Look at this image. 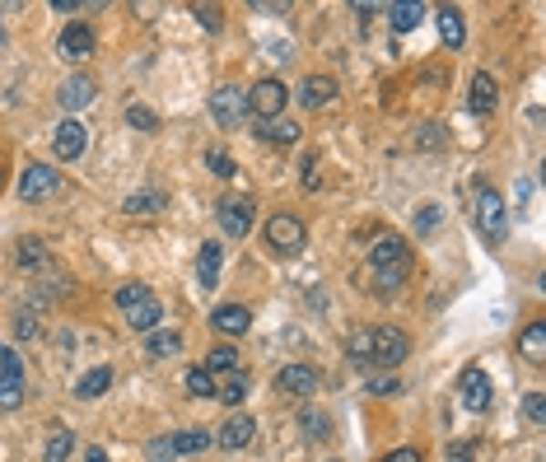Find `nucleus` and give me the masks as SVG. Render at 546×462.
I'll return each mask as SVG.
<instances>
[{
    "mask_svg": "<svg viewBox=\"0 0 546 462\" xmlns=\"http://www.w3.org/2000/svg\"><path fill=\"white\" fill-rule=\"evenodd\" d=\"M201 369H211V374H239V351H233V345H211V355H206Z\"/></svg>",
    "mask_w": 546,
    "mask_h": 462,
    "instance_id": "28",
    "label": "nucleus"
},
{
    "mask_svg": "<svg viewBox=\"0 0 546 462\" xmlns=\"http://www.w3.org/2000/svg\"><path fill=\"white\" fill-rule=\"evenodd\" d=\"M164 206H169V197H164V191H154V187H149V191H131V197L122 201V210H127V215H140V220L160 215Z\"/></svg>",
    "mask_w": 546,
    "mask_h": 462,
    "instance_id": "21",
    "label": "nucleus"
},
{
    "mask_svg": "<svg viewBox=\"0 0 546 462\" xmlns=\"http://www.w3.org/2000/svg\"><path fill=\"white\" fill-rule=\"evenodd\" d=\"M448 462H481V457H477L472 448H462V444H453V448H448Z\"/></svg>",
    "mask_w": 546,
    "mask_h": 462,
    "instance_id": "44",
    "label": "nucleus"
},
{
    "mask_svg": "<svg viewBox=\"0 0 546 462\" xmlns=\"http://www.w3.org/2000/svg\"><path fill=\"white\" fill-rule=\"evenodd\" d=\"M435 145H444V127H420V149H435Z\"/></svg>",
    "mask_w": 546,
    "mask_h": 462,
    "instance_id": "40",
    "label": "nucleus"
},
{
    "mask_svg": "<svg viewBox=\"0 0 546 462\" xmlns=\"http://www.w3.org/2000/svg\"><path fill=\"white\" fill-rule=\"evenodd\" d=\"M211 118H215L220 127H239V122L248 118V89L220 85V89L211 94Z\"/></svg>",
    "mask_w": 546,
    "mask_h": 462,
    "instance_id": "9",
    "label": "nucleus"
},
{
    "mask_svg": "<svg viewBox=\"0 0 546 462\" xmlns=\"http://www.w3.org/2000/svg\"><path fill=\"white\" fill-rule=\"evenodd\" d=\"M276 388H281L285 397H314V393L323 388V378H318V369H308V364H285V369L276 374Z\"/></svg>",
    "mask_w": 546,
    "mask_h": 462,
    "instance_id": "12",
    "label": "nucleus"
},
{
    "mask_svg": "<svg viewBox=\"0 0 546 462\" xmlns=\"http://www.w3.org/2000/svg\"><path fill=\"white\" fill-rule=\"evenodd\" d=\"M369 266H374V276H407L411 248H407L397 234H383V239L369 248Z\"/></svg>",
    "mask_w": 546,
    "mask_h": 462,
    "instance_id": "4",
    "label": "nucleus"
},
{
    "mask_svg": "<svg viewBox=\"0 0 546 462\" xmlns=\"http://www.w3.org/2000/svg\"><path fill=\"white\" fill-rule=\"evenodd\" d=\"M61 191V169H52V164H28L24 173H19V201H47V197H57Z\"/></svg>",
    "mask_w": 546,
    "mask_h": 462,
    "instance_id": "5",
    "label": "nucleus"
},
{
    "mask_svg": "<svg viewBox=\"0 0 546 462\" xmlns=\"http://www.w3.org/2000/svg\"><path fill=\"white\" fill-rule=\"evenodd\" d=\"M75 453V435L70 430H57L52 439H47V462H66Z\"/></svg>",
    "mask_w": 546,
    "mask_h": 462,
    "instance_id": "34",
    "label": "nucleus"
},
{
    "mask_svg": "<svg viewBox=\"0 0 546 462\" xmlns=\"http://www.w3.org/2000/svg\"><path fill=\"white\" fill-rule=\"evenodd\" d=\"M85 462H108V453H103V448H89V453H85Z\"/></svg>",
    "mask_w": 546,
    "mask_h": 462,
    "instance_id": "46",
    "label": "nucleus"
},
{
    "mask_svg": "<svg viewBox=\"0 0 546 462\" xmlns=\"http://www.w3.org/2000/svg\"><path fill=\"white\" fill-rule=\"evenodd\" d=\"M472 220L490 243H504V234H510V206H504V197L486 182L472 191Z\"/></svg>",
    "mask_w": 546,
    "mask_h": 462,
    "instance_id": "3",
    "label": "nucleus"
},
{
    "mask_svg": "<svg viewBox=\"0 0 546 462\" xmlns=\"http://www.w3.org/2000/svg\"><path fill=\"white\" fill-rule=\"evenodd\" d=\"M332 98H336V80H332V75H308V80L299 85V108H308V112L327 108Z\"/></svg>",
    "mask_w": 546,
    "mask_h": 462,
    "instance_id": "17",
    "label": "nucleus"
},
{
    "mask_svg": "<svg viewBox=\"0 0 546 462\" xmlns=\"http://www.w3.org/2000/svg\"><path fill=\"white\" fill-rule=\"evenodd\" d=\"M252 435H257V420H252V416H229L224 426L215 430V444H220V448H248Z\"/></svg>",
    "mask_w": 546,
    "mask_h": 462,
    "instance_id": "16",
    "label": "nucleus"
},
{
    "mask_svg": "<svg viewBox=\"0 0 546 462\" xmlns=\"http://www.w3.org/2000/svg\"><path fill=\"white\" fill-rule=\"evenodd\" d=\"M15 332H19V336H37V318H28V313H24V318L15 323Z\"/></svg>",
    "mask_w": 546,
    "mask_h": 462,
    "instance_id": "45",
    "label": "nucleus"
},
{
    "mask_svg": "<svg viewBox=\"0 0 546 462\" xmlns=\"http://www.w3.org/2000/svg\"><path fill=\"white\" fill-rule=\"evenodd\" d=\"M57 52H61L66 61H89V56H94V28H89V24H70V28L61 33Z\"/></svg>",
    "mask_w": 546,
    "mask_h": 462,
    "instance_id": "14",
    "label": "nucleus"
},
{
    "mask_svg": "<svg viewBox=\"0 0 546 462\" xmlns=\"http://www.w3.org/2000/svg\"><path fill=\"white\" fill-rule=\"evenodd\" d=\"M145 351H149L154 360L178 355V351H182V332H164V327H154V332H149V341H145Z\"/></svg>",
    "mask_w": 546,
    "mask_h": 462,
    "instance_id": "25",
    "label": "nucleus"
},
{
    "mask_svg": "<svg viewBox=\"0 0 546 462\" xmlns=\"http://www.w3.org/2000/svg\"><path fill=\"white\" fill-rule=\"evenodd\" d=\"M519 351H523L532 364H541V360H546V323H532V327H523V336H519Z\"/></svg>",
    "mask_w": 546,
    "mask_h": 462,
    "instance_id": "27",
    "label": "nucleus"
},
{
    "mask_svg": "<svg viewBox=\"0 0 546 462\" xmlns=\"http://www.w3.org/2000/svg\"><path fill=\"white\" fill-rule=\"evenodd\" d=\"M523 416H528V426H532V430L546 426V402H541V393H528V397H523Z\"/></svg>",
    "mask_w": 546,
    "mask_h": 462,
    "instance_id": "37",
    "label": "nucleus"
},
{
    "mask_svg": "<svg viewBox=\"0 0 546 462\" xmlns=\"http://www.w3.org/2000/svg\"><path fill=\"white\" fill-rule=\"evenodd\" d=\"M15 262H19V266H33V272H37V266H47V248L37 243V239H24V243L15 248Z\"/></svg>",
    "mask_w": 546,
    "mask_h": 462,
    "instance_id": "33",
    "label": "nucleus"
},
{
    "mask_svg": "<svg viewBox=\"0 0 546 462\" xmlns=\"http://www.w3.org/2000/svg\"><path fill=\"white\" fill-rule=\"evenodd\" d=\"M462 406L467 411H486L490 406V374L486 369H462Z\"/></svg>",
    "mask_w": 546,
    "mask_h": 462,
    "instance_id": "15",
    "label": "nucleus"
},
{
    "mask_svg": "<svg viewBox=\"0 0 546 462\" xmlns=\"http://www.w3.org/2000/svg\"><path fill=\"white\" fill-rule=\"evenodd\" d=\"M215 215H220V224H224L229 239H243L248 229H252L257 206H252V197H220V201H215Z\"/></svg>",
    "mask_w": 546,
    "mask_h": 462,
    "instance_id": "10",
    "label": "nucleus"
},
{
    "mask_svg": "<svg viewBox=\"0 0 546 462\" xmlns=\"http://www.w3.org/2000/svg\"><path fill=\"white\" fill-rule=\"evenodd\" d=\"M0 182H5V169H0Z\"/></svg>",
    "mask_w": 546,
    "mask_h": 462,
    "instance_id": "47",
    "label": "nucleus"
},
{
    "mask_svg": "<svg viewBox=\"0 0 546 462\" xmlns=\"http://www.w3.org/2000/svg\"><path fill=\"white\" fill-rule=\"evenodd\" d=\"M304 239H308V229H304L299 215H271L266 220V243L276 248V252H299Z\"/></svg>",
    "mask_w": 546,
    "mask_h": 462,
    "instance_id": "11",
    "label": "nucleus"
},
{
    "mask_svg": "<svg viewBox=\"0 0 546 462\" xmlns=\"http://www.w3.org/2000/svg\"><path fill=\"white\" fill-rule=\"evenodd\" d=\"M211 444H215V430H182V435H173V439H164V444H154V448H149V457H154V462L191 457V453H206Z\"/></svg>",
    "mask_w": 546,
    "mask_h": 462,
    "instance_id": "8",
    "label": "nucleus"
},
{
    "mask_svg": "<svg viewBox=\"0 0 546 462\" xmlns=\"http://www.w3.org/2000/svg\"><path fill=\"white\" fill-rule=\"evenodd\" d=\"M439 37H444V47H453V52L467 43V24H462V15L453 5H439Z\"/></svg>",
    "mask_w": 546,
    "mask_h": 462,
    "instance_id": "22",
    "label": "nucleus"
},
{
    "mask_svg": "<svg viewBox=\"0 0 546 462\" xmlns=\"http://www.w3.org/2000/svg\"><path fill=\"white\" fill-rule=\"evenodd\" d=\"M467 108H472L477 118H490V112L500 108V85L490 80L486 70H477V75H472V85H467Z\"/></svg>",
    "mask_w": 546,
    "mask_h": 462,
    "instance_id": "13",
    "label": "nucleus"
},
{
    "mask_svg": "<svg viewBox=\"0 0 546 462\" xmlns=\"http://www.w3.org/2000/svg\"><path fill=\"white\" fill-rule=\"evenodd\" d=\"M444 215H439V206H420V215H416V234H435V224H439Z\"/></svg>",
    "mask_w": 546,
    "mask_h": 462,
    "instance_id": "38",
    "label": "nucleus"
},
{
    "mask_svg": "<svg viewBox=\"0 0 546 462\" xmlns=\"http://www.w3.org/2000/svg\"><path fill=\"white\" fill-rule=\"evenodd\" d=\"M24 402V355H15L5 341H0V406L15 411Z\"/></svg>",
    "mask_w": 546,
    "mask_h": 462,
    "instance_id": "6",
    "label": "nucleus"
},
{
    "mask_svg": "<svg viewBox=\"0 0 546 462\" xmlns=\"http://www.w3.org/2000/svg\"><path fill=\"white\" fill-rule=\"evenodd\" d=\"M211 327L224 332V336H243V332L252 327V313H248L243 303H220L215 313H211Z\"/></svg>",
    "mask_w": 546,
    "mask_h": 462,
    "instance_id": "18",
    "label": "nucleus"
},
{
    "mask_svg": "<svg viewBox=\"0 0 546 462\" xmlns=\"http://www.w3.org/2000/svg\"><path fill=\"white\" fill-rule=\"evenodd\" d=\"M117 308H122V318H127L136 332H145V336L160 327V318H164L160 294H154L149 285H140V281H127L122 290H117Z\"/></svg>",
    "mask_w": 546,
    "mask_h": 462,
    "instance_id": "2",
    "label": "nucleus"
},
{
    "mask_svg": "<svg viewBox=\"0 0 546 462\" xmlns=\"http://www.w3.org/2000/svg\"><path fill=\"white\" fill-rule=\"evenodd\" d=\"M257 136H262V140H271V145H294V140H299V122L271 118V122H262V127H257Z\"/></svg>",
    "mask_w": 546,
    "mask_h": 462,
    "instance_id": "26",
    "label": "nucleus"
},
{
    "mask_svg": "<svg viewBox=\"0 0 546 462\" xmlns=\"http://www.w3.org/2000/svg\"><path fill=\"white\" fill-rule=\"evenodd\" d=\"M387 15H393V28H397V33H411V28L420 24L425 5H416V0H407V5H393V10H387Z\"/></svg>",
    "mask_w": 546,
    "mask_h": 462,
    "instance_id": "31",
    "label": "nucleus"
},
{
    "mask_svg": "<svg viewBox=\"0 0 546 462\" xmlns=\"http://www.w3.org/2000/svg\"><path fill=\"white\" fill-rule=\"evenodd\" d=\"M52 149H57V159H66V164L80 159V154H85V127L66 118V122L57 127V136H52Z\"/></svg>",
    "mask_w": 546,
    "mask_h": 462,
    "instance_id": "19",
    "label": "nucleus"
},
{
    "mask_svg": "<svg viewBox=\"0 0 546 462\" xmlns=\"http://www.w3.org/2000/svg\"><path fill=\"white\" fill-rule=\"evenodd\" d=\"M197 19H201V28H211V33H215L224 15H220V5H197Z\"/></svg>",
    "mask_w": 546,
    "mask_h": 462,
    "instance_id": "41",
    "label": "nucleus"
},
{
    "mask_svg": "<svg viewBox=\"0 0 546 462\" xmlns=\"http://www.w3.org/2000/svg\"><path fill=\"white\" fill-rule=\"evenodd\" d=\"M57 98H61V108H66V112L89 108V103H94V80H89V75H70V80L57 89Z\"/></svg>",
    "mask_w": 546,
    "mask_h": 462,
    "instance_id": "20",
    "label": "nucleus"
},
{
    "mask_svg": "<svg viewBox=\"0 0 546 462\" xmlns=\"http://www.w3.org/2000/svg\"><path fill=\"white\" fill-rule=\"evenodd\" d=\"M304 187L318 191L323 187V173H318V154H304Z\"/></svg>",
    "mask_w": 546,
    "mask_h": 462,
    "instance_id": "39",
    "label": "nucleus"
},
{
    "mask_svg": "<svg viewBox=\"0 0 546 462\" xmlns=\"http://www.w3.org/2000/svg\"><path fill=\"white\" fill-rule=\"evenodd\" d=\"M369 388H374L378 397H393V393H402V388H397V383H393V378H374V383H369Z\"/></svg>",
    "mask_w": 546,
    "mask_h": 462,
    "instance_id": "43",
    "label": "nucleus"
},
{
    "mask_svg": "<svg viewBox=\"0 0 546 462\" xmlns=\"http://www.w3.org/2000/svg\"><path fill=\"white\" fill-rule=\"evenodd\" d=\"M127 122H131L136 131H160V118H154V108H145V103H131V108H127Z\"/></svg>",
    "mask_w": 546,
    "mask_h": 462,
    "instance_id": "35",
    "label": "nucleus"
},
{
    "mask_svg": "<svg viewBox=\"0 0 546 462\" xmlns=\"http://www.w3.org/2000/svg\"><path fill=\"white\" fill-rule=\"evenodd\" d=\"M285 98H290V89L281 80H257L248 89V112L262 118V122H271V118H281V112H285Z\"/></svg>",
    "mask_w": 546,
    "mask_h": 462,
    "instance_id": "7",
    "label": "nucleus"
},
{
    "mask_svg": "<svg viewBox=\"0 0 546 462\" xmlns=\"http://www.w3.org/2000/svg\"><path fill=\"white\" fill-rule=\"evenodd\" d=\"M411 355V341L407 332L397 327H369V332H355L350 336V360L355 364H383V369H393Z\"/></svg>",
    "mask_w": 546,
    "mask_h": 462,
    "instance_id": "1",
    "label": "nucleus"
},
{
    "mask_svg": "<svg viewBox=\"0 0 546 462\" xmlns=\"http://www.w3.org/2000/svg\"><path fill=\"white\" fill-rule=\"evenodd\" d=\"M220 266H224V248L220 243H201V252H197V281L215 285L220 281Z\"/></svg>",
    "mask_w": 546,
    "mask_h": 462,
    "instance_id": "23",
    "label": "nucleus"
},
{
    "mask_svg": "<svg viewBox=\"0 0 546 462\" xmlns=\"http://www.w3.org/2000/svg\"><path fill=\"white\" fill-rule=\"evenodd\" d=\"M378 462H420V453L416 448H393V453H383Z\"/></svg>",
    "mask_w": 546,
    "mask_h": 462,
    "instance_id": "42",
    "label": "nucleus"
},
{
    "mask_svg": "<svg viewBox=\"0 0 546 462\" xmlns=\"http://www.w3.org/2000/svg\"><path fill=\"white\" fill-rule=\"evenodd\" d=\"M187 393H191V397H215V374L201 369V364L187 369Z\"/></svg>",
    "mask_w": 546,
    "mask_h": 462,
    "instance_id": "32",
    "label": "nucleus"
},
{
    "mask_svg": "<svg viewBox=\"0 0 546 462\" xmlns=\"http://www.w3.org/2000/svg\"><path fill=\"white\" fill-rule=\"evenodd\" d=\"M206 169H211L215 178H233V173H239L233 154H224V149H211V154H206Z\"/></svg>",
    "mask_w": 546,
    "mask_h": 462,
    "instance_id": "36",
    "label": "nucleus"
},
{
    "mask_svg": "<svg viewBox=\"0 0 546 462\" xmlns=\"http://www.w3.org/2000/svg\"><path fill=\"white\" fill-rule=\"evenodd\" d=\"M299 430H304L308 439H327V435H332V420H327V411L304 406V411H299Z\"/></svg>",
    "mask_w": 546,
    "mask_h": 462,
    "instance_id": "30",
    "label": "nucleus"
},
{
    "mask_svg": "<svg viewBox=\"0 0 546 462\" xmlns=\"http://www.w3.org/2000/svg\"><path fill=\"white\" fill-rule=\"evenodd\" d=\"M215 397H220L224 406H239V402L248 397V374L239 369V374H229V383H215Z\"/></svg>",
    "mask_w": 546,
    "mask_h": 462,
    "instance_id": "29",
    "label": "nucleus"
},
{
    "mask_svg": "<svg viewBox=\"0 0 546 462\" xmlns=\"http://www.w3.org/2000/svg\"><path fill=\"white\" fill-rule=\"evenodd\" d=\"M112 388V369L108 364H98V369H89L80 383H75V397H85V402H94V397H103Z\"/></svg>",
    "mask_w": 546,
    "mask_h": 462,
    "instance_id": "24",
    "label": "nucleus"
}]
</instances>
